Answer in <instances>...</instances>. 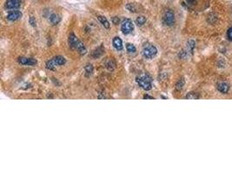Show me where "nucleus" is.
<instances>
[{
  "mask_svg": "<svg viewBox=\"0 0 232 173\" xmlns=\"http://www.w3.org/2000/svg\"><path fill=\"white\" fill-rule=\"evenodd\" d=\"M68 42H69V45L71 48L77 50L81 55H85L87 53V49L85 48V46L83 45V43L81 41H79L78 38L73 33L70 34Z\"/></svg>",
  "mask_w": 232,
  "mask_h": 173,
  "instance_id": "nucleus-1",
  "label": "nucleus"
},
{
  "mask_svg": "<svg viewBox=\"0 0 232 173\" xmlns=\"http://www.w3.org/2000/svg\"><path fill=\"white\" fill-rule=\"evenodd\" d=\"M66 63V59L63 57V56H55L52 59H51L50 61H48L45 66L48 69H51V70H54L56 67L58 66H62V65H64Z\"/></svg>",
  "mask_w": 232,
  "mask_h": 173,
  "instance_id": "nucleus-2",
  "label": "nucleus"
},
{
  "mask_svg": "<svg viewBox=\"0 0 232 173\" xmlns=\"http://www.w3.org/2000/svg\"><path fill=\"white\" fill-rule=\"evenodd\" d=\"M136 81L137 84L146 91H149L152 88V84H151V80L146 75H143L140 77H136Z\"/></svg>",
  "mask_w": 232,
  "mask_h": 173,
  "instance_id": "nucleus-3",
  "label": "nucleus"
},
{
  "mask_svg": "<svg viewBox=\"0 0 232 173\" xmlns=\"http://www.w3.org/2000/svg\"><path fill=\"white\" fill-rule=\"evenodd\" d=\"M143 56L146 59H152L157 55V48L153 45H149L144 48L142 51Z\"/></svg>",
  "mask_w": 232,
  "mask_h": 173,
  "instance_id": "nucleus-4",
  "label": "nucleus"
},
{
  "mask_svg": "<svg viewBox=\"0 0 232 173\" xmlns=\"http://www.w3.org/2000/svg\"><path fill=\"white\" fill-rule=\"evenodd\" d=\"M134 29V24L132 21L129 18H125L122 22L121 24V30L124 35H129L131 34Z\"/></svg>",
  "mask_w": 232,
  "mask_h": 173,
  "instance_id": "nucleus-5",
  "label": "nucleus"
},
{
  "mask_svg": "<svg viewBox=\"0 0 232 173\" xmlns=\"http://www.w3.org/2000/svg\"><path fill=\"white\" fill-rule=\"evenodd\" d=\"M163 22L167 26H172L175 24V15L171 10H167L163 17Z\"/></svg>",
  "mask_w": 232,
  "mask_h": 173,
  "instance_id": "nucleus-6",
  "label": "nucleus"
},
{
  "mask_svg": "<svg viewBox=\"0 0 232 173\" xmlns=\"http://www.w3.org/2000/svg\"><path fill=\"white\" fill-rule=\"evenodd\" d=\"M21 5L20 0H7L5 2V8L8 10H18Z\"/></svg>",
  "mask_w": 232,
  "mask_h": 173,
  "instance_id": "nucleus-7",
  "label": "nucleus"
},
{
  "mask_svg": "<svg viewBox=\"0 0 232 173\" xmlns=\"http://www.w3.org/2000/svg\"><path fill=\"white\" fill-rule=\"evenodd\" d=\"M18 63L21 65H28V66H34L38 63V61L34 58L31 57H20L18 58Z\"/></svg>",
  "mask_w": 232,
  "mask_h": 173,
  "instance_id": "nucleus-8",
  "label": "nucleus"
},
{
  "mask_svg": "<svg viewBox=\"0 0 232 173\" xmlns=\"http://www.w3.org/2000/svg\"><path fill=\"white\" fill-rule=\"evenodd\" d=\"M22 12L19 11V10H13V11H10L9 14L7 15V19L9 21H11V22H14V21H18L19 20L21 17H22Z\"/></svg>",
  "mask_w": 232,
  "mask_h": 173,
  "instance_id": "nucleus-9",
  "label": "nucleus"
},
{
  "mask_svg": "<svg viewBox=\"0 0 232 173\" xmlns=\"http://www.w3.org/2000/svg\"><path fill=\"white\" fill-rule=\"evenodd\" d=\"M112 44H113V47L116 48L117 51H121L124 46H123V41L120 37H116L113 38V41H112Z\"/></svg>",
  "mask_w": 232,
  "mask_h": 173,
  "instance_id": "nucleus-10",
  "label": "nucleus"
},
{
  "mask_svg": "<svg viewBox=\"0 0 232 173\" xmlns=\"http://www.w3.org/2000/svg\"><path fill=\"white\" fill-rule=\"evenodd\" d=\"M217 88H218V91L221 92L222 94H227L229 89H230V87L225 82H219L217 85Z\"/></svg>",
  "mask_w": 232,
  "mask_h": 173,
  "instance_id": "nucleus-11",
  "label": "nucleus"
},
{
  "mask_svg": "<svg viewBox=\"0 0 232 173\" xmlns=\"http://www.w3.org/2000/svg\"><path fill=\"white\" fill-rule=\"evenodd\" d=\"M97 19H98V21L101 23L102 25H103L104 28H106V29H109V28H110V23H109V21L107 20V18L105 17H104V16H97Z\"/></svg>",
  "mask_w": 232,
  "mask_h": 173,
  "instance_id": "nucleus-12",
  "label": "nucleus"
},
{
  "mask_svg": "<svg viewBox=\"0 0 232 173\" xmlns=\"http://www.w3.org/2000/svg\"><path fill=\"white\" fill-rule=\"evenodd\" d=\"M60 21H61V17H59V15L56 14V13L51 15V17H50V22L53 24V25H56V24H59Z\"/></svg>",
  "mask_w": 232,
  "mask_h": 173,
  "instance_id": "nucleus-13",
  "label": "nucleus"
},
{
  "mask_svg": "<svg viewBox=\"0 0 232 173\" xmlns=\"http://www.w3.org/2000/svg\"><path fill=\"white\" fill-rule=\"evenodd\" d=\"M84 70H85V75L86 76H91L92 75V73H93L94 68H93V66H92V64H87L84 67Z\"/></svg>",
  "mask_w": 232,
  "mask_h": 173,
  "instance_id": "nucleus-14",
  "label": "nucleus"
},
{
  "mask_svg": "<svg viewBox=\"0 0 232 173\" xmlns=\"http://www.w3.org/2000/svg\"><path fill=\"white\" fill-rule=\"evenodd\" d=\"M145 23H146V17H144V16H139L136 19V24L138 25V26H143Z\"/></svg>",
  "mask_w": 232,
  "mask_h": 173,
  "instance_id": "nucleus-15",
  "label": "nucleus"
},
{
  "mask_svg": "<svg viewBox=\"0 0 232 173\" xmlns=\"http://www.w3.org/2000/svg\"><path fill=\"white\" fill-rule=\"evenodd\" d=\"M185 98L188 100H197V99H199V95L195 92H189L187 94Z\"/></svg>",
  "mask_w": 232,
  "mask_h": 173,
  "instance_id": "nucleus-16",
  "label": "nucleus"
},
{
  "mask_svg": "<svg viewBox=\"0 0 232 173\" xmlns=\"http://www.w3.org/2000/svg\"><path fill=\"white\" fill-rule=\"evenodd\" d=\"M126 49H127V52L130 54H134L136 51V47L133 44H131V43H127L126 44Z\"/></svg>",
  "mask_w": 232,
  "mask_h": 173,
  "instance_id": "nucleus-17",
  "label": "nucleus"
},
{
  "mask_svg": "<svg viewBox=\"0 0 232 173\" xmlns=\"http://www.w3.org/2000/svg\"><path fill=\"white\" fill-rule=\"evenodd\" d=\"M195 48V42L192 41V40H189L188 43H187V52H190L192 53Z\"/></svg>",
  "mask_w": 232,
  "mask_h": 173,
  "instance_id": "nucleus-18",
  "label": "nucleus"
},
{
  "mask_svg": "<svg viewBox=\"0 0 232 173\" xmlns=\"http://www.w3.org/2000/svg\"><path fill=\"white\" fill-rule=\"evenodd\" d=\"M126 9L128 10H130L131 12H136L137 11V6L135 5V4H128L126 5Z\"/></svg>",
  "mask_w": 232,
  "mask_h": 173,
  "instance_id": "nucleus-19",
  "label": "nucleus"
},
{
  "mask_svg": "<svg viewBox=\"0 0 232 173\" xmlns=\"http://www.w3.org/2000/svg\"><path fill=\"white\" fill-rule=\"evenodd\" d=\"M184 84H185L184 79V78H181V79L179 80L178 82H177V84H176V88H177V90H181V89H183V87H184Z\"/></svg>",
  "mask_w": 232,
  "mask_h": 173,
  "instance_id": "nucleus-20",
  "label": "nucleus"
},
{
  "mask_svg": "<svg viewBox=\"0 0 232 173\" xmlns=\"http://www.w3.org/2000/svg\"><path fill=\"white\" fill-rule=\"evenodd\" d=\"M112 63H113V61H109V62H107L106 63V67L109 70H113V69L115 68L116 64H115V63L112 64Z\"/></svg>",
  "mask_w": 232,
  "mask_h": 173,
  "instance_id": "nucleus-21",
  "label": "nucleus"
},
{
  "mask_svg": "<svg viewBox=\"0 0 232 173\" xmlns=\"http://www.w3.org/2000/svg\"><path fill=\"white\" fill-rule=\"evenodd\" d=\"M29 23L32 27H36V25H37V22H36V19H35L34 17H30Z\"/></svg>",
  "mask_w": 232,
  "mask_h": 173,
  "instance_id": "nucleus-22",
  "label": "nucleus"
},
{
  "mask_svg": "<svg viewBox=\"0 0 232 173\" xmlns=\"http://www.w3.org/2000/svg\"><path fill=\"white\" fill-rule=\"evenodd\" d=\"M227 36L230 39V40H232V28H230V29L228 30Z\"/></svg>",
  "mask_w": 232,
  "mask_h": 173,
  "instance_id": "nucleus-23",
  "label": "nucleus"
},
{
  "mask_svg": "<svg viewBox=\"0 0 232 173\" xmlns=\"http://www.w3.org/2000/svg\"><path fill=\"white\" fill-rule=\"evenodd\" d=\"M143 98H144V100H154V97L150 96V95H148V94H144Z\"/></svg>",
  "mask_w": 232,
  "mask_h": 173,
  "instance_id": "nucleus-24",
  "label": "nucleus"
},
{
  "mask_svg": "<svg viewBox=\"0 0 232 173\" xmlns=\"http://www.w3.org/2000/svg\"><path fill=\"white\" fill-rule=\"evenodd\" d=\"M112 22H113V24H117L118 23H119V18H118V17H113V18H112Z\"/></svg>",
  "mask_w": 232,
  "mask_h": 173,
  "instance_id": "nucleus-25",
  "label": "nucleus"
},
{
  "mask_svg": "<svg viewBox=\"0 0 232 173\" xmlns=\"http://www.w3.org/2000/svg\"><path fill=\"white\" fill-rule=\"evenodd\" d=\"M186 1L188 2L189 4H191V5H192V4L195 3V1H196V0H186Z\"/></svg>",
  "mask_w": 232,
  "mask_h": 173,
  "instance_id": "nucleus-26",
  "label": "nucleus"
}]
</instances>
